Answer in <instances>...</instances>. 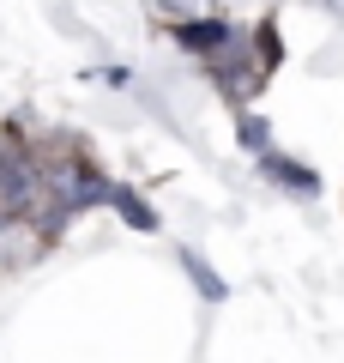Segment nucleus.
I'll return each instance as SVG.
<instances>
[{
    "mask_svg": "<svg viewBox=\"0 0 344 363\" xmlns=\"http://www.w3.org/2000/svg\"><path fill=\"white\" fill-rule=\"evenodd\" d=\"M260 169H266V176L278 182L284 194H302V200H314V194H320V182H314V169H308V164H290V157H284L278 145H272V152L260 157Z\"/></svg>",
    "mask_w": 344,
    "mask_h": 363,
    "instance_id": "nucleus-1",
    "label": "nucleus"
},
{
    "mask_svg": "<svg viewBox=\"0 0 344 363\" xmlns=\"http://www.w3.org/2000/svg\"><path fill=\"white\" fill-rule=\"evenodd\" d=\"M103 206H115V212H121V218L133 224V230H157V212L145 206V200L133 194V188H115V182H109V200H103Z\"/></svg>",
    "mask_w": 344,
    "mask_h": 363,
    "instance_id": "nucleus-2",
    "label": "nucleus"
},
{
    "mask_svg": "<svg viewBox=\"0 0 344 363\" xmlns=\"http://www.w3.org/2000/svg\"><path fill=\"white\" fill-rule=\"evenodd\" d=\"M157 18L169 25H193V18H217V0H145Z\"/></svg>",
    "mask_w": 344,
    "mask_h": 363,
    "instance_id": "nucleus-3",
    "label": "nucleus"
},
{
    "mask_svg": "<svg viewBox=\"0 0 344 363\" xmlns=\"http://www.w3.org/2000/svg\"><path fill=\"white\" fill-rule=\"evenodd\" d=\"M236 133H242V145H248L254 157H266V152H272V133H266V121H260L254 109H248V116L236 121Z\"/></svg>",
    "mask_w": 344,
    "mask_h": 363,
    "instance_id": "nucleus-4",
    "label": "nucleus"
},
{
    "mask_svg": "<svg viewBox=\"0 0 344 363\" xmlns=\"http://www.w3.org/2000/svg\"><path fill=\"white\" fill-rule=\"evenodd\" d=\"M181 260H188V272H193V285H200V291H205V297H212V303H217V297H224V285H217V272H212V267H205V260H200V255H193V248H188V255H181Z\"/></svg>",
    "mask_w": 344,
    "mask_h": 363,
    "instance_id": "nucleus-5",
    "label": "nucleus"
}]
</instances>
